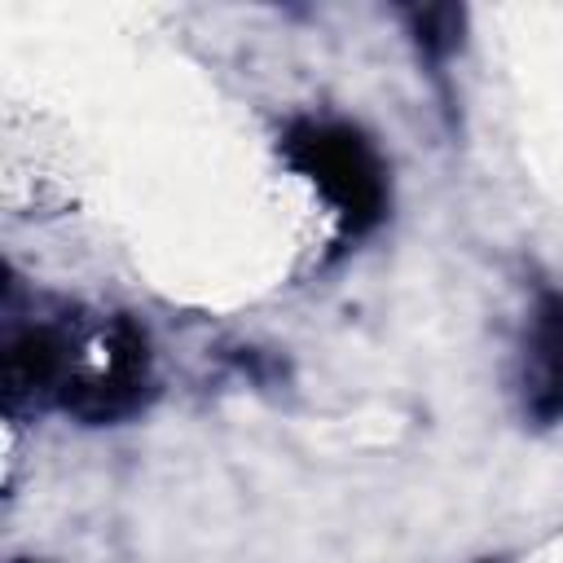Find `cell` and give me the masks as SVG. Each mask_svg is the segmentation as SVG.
Returning <instances> with one entry per match:
<instances>
[{"label":"cell","instance_id":"5","mask_svg":"<svg viewBox=\"0 0 563 563\" xmlns=\"http://www.w3.org/2000/svg\"><path fill=\"white\" fill-rule=\"evenodd\" d=\"M409 31L418 40V48L440 62L462 44V9L453 4H431V9H409Z\"/></svg>","mask_w":563,"mask_h":563},{"label":"cell","instance_id":"4","mask_svg":"<svg viewBox=\"0 0 563 563\" xmlns=\"http://www.w3.org/2000/svg\"><path fill=\"white\" fill-rule=\"evenodd\" d=\"M523 409L537 422L563 418V295H545L523 334Z\"/></svg>","mask_w":563,"mask_h":563},{"label":"cell","instance_id":"3","mask_svg":"<svg viewBox=\"0 0 563 563\" xmlns=\"http://www.w3.org/2000/svg\"><path fill=\"white\" fill-rule=\"evenodd\" d=\"M150 339L132 317H110L101 321V343L92 369L75 383L66 396V413L101 427V422H123L150 400Z\"/></svg>","mask_w":563,"mask_h":563},{"label":"cell","instance_id":"6","mask_svg":"<svg viewBox=\"0 0 563 563\" xmlns=\"http://www.w3.org/2000/svg\"><path fill=\"white\" fill-rule=\"evenodd\" d=\"M18 563H35V559H18Z\"/></svg>","mask_w":563,"mask_h":563},{"label":"cell","instance_id":"2","mask_svg":"<svg viewBox=\"0 0 563 563\" xmlns=\"http://www.w3.org/2000/svg\"><path fill=\"white\" fill-rule=\"evenodd\" d=\"M101 321L88 325L84 317L53 312V317H31L13 321L4 330L0 347V400L9 418L40 413L48 405H66L70 387L88 374L92 352H97Z\"/></svg>","mask_w":563,"mask_h":563},{"label":"cell","instance_id":"1","mask_svg":"<svg viewBox=\"0 0 563 563\" xmlns=\"http://www.w3.org/2000/svg\"><path fill=\"white\" fill-rule=\"evenodd\" d=\"M282 158L330 202L339 242H356L383 224L391 207L387 163L361 128L334 119H299L282 136Z\"/></svg>","mask_w":563,"mask_h":563}]
</instances>
